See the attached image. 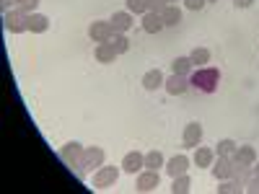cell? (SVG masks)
Wrapping results in <instances>:
<instances>
[{
  "label": "cell",
  "mask_w": 259,
  "mask_h": 194,
  "mask_svg": "<svg viewBox=\"0 0 259 194\" xmlns=\"http://www.w3.org/2000/svg\"><path fill=\"white\" fill-rule=\"evenodd\" d=\"M83 150H85V148H83L80 142H75V140H73V142H68V145H62L57 156H60V161H62L65 166H70V168H73V166H80V156H83Z\"/></svg>",
  "instance_id": "cell-5"
},
{
  "label": "cell",
  "mask_w": 259,
  "mask_h": 194,
  "mask_svg": "<svg viewBox=\"0 0 259 194\" xmlns=\"http://www.w3.org/2000/svg\"><path fill=\"white\" fill-rule=\"evenodd\" d=\"M89 36H91V41H109L112 36H114V29H112V24L109 21H94V24L89 26Z\"/></svg>",
  "instance_id": "cell-6"
},
{
  "label": "cell",
  "mask_w": 259,
  "mask_h": 194,
  "mask_svg": "<svg viewBox=\"0 0 259 194\" xmlns=\"http://www.w3.org/2000/svg\"><path fill=\"white\" fill-rule=\"evenodd\" d=\"M205 3H207V0H184V6H187L189 11H202Z\"/></svg>",
  "instance_id": "cell-33"
},
{
  "label": "cell",
  "mask_w": 259,
  "mask_h": 194,
  "mask_svg": "<svg viewBox=\"0 0 259 194\" xmlns=\"http://www.w3.org/2000/svg\"><path fill=\"white\" fill-rule=\"evenodd\" d=\"M163 88H166V93H171V96H182V93H187V88H189V78L171 73V78H166V83H163Z\"/></svg>",
  "instance_id": "cell-9"
},
{
  "label": "cell",
  "mask_w": 259,
  "mask_h": 194,
  "mask_svg": "<svg viewBox=\"0 0 259 194\" xmlns=\"http://www.w3.org/2000/svg\"><path fill=\"white\" fill-rule=\"evenodd\" d=\"M207 3H218V0H207Z\"/></svg>",
  "instance_id": "cell-38"
},
{
  "label": "cell",
  "mask_w": 259,
  "mask_h": 194,
  "mask_svg": "<svg viewBox=\"0 0 259 194\" xmlns=\"http://www.w3.org/2000/svg\"><path fill=\"white\" fill-rule=\"evenodd\" d=\"M161 18H163V24H166V26H177L179 21H182V11H179V6H166L163 13H161Z\"/></svg>",
  "instance_id": "cell-23"
},
{
  "label": "cell",
  "mask_w": 259,
  "mask_h": 194,
  "mask_svg": "<svg viewBox=\"0 0 259 194\" xmlns=\"http://www.w3.org/2000/svg\"><path fill=\"white\" fill-rule=\"evenodd\" d=\"M3 26H6V31H11V34H24V31H29V13L18 11V8L3 13Z\"/></svg>",
  "instance_id": "cell-2"
},
{
  "label": "cell",
  "mask_w": 259,
  "mask_h": 194,
  "mask_svg": "<svg viewBox=\"0 0 259 194\" xmlns=\"http://www.w3.org/2000/svg\"><path fill=\"white\" fill-rule=\"evenodd\" d=\"M254 174L259 176V163H254Z\"/></svg>",
  "instance_id": "cell-36"
},
{
  "label": "cell",
  "mask_w": 259,
  "mask_h": 194,
  "mask_svg": "<svg viewBox=\"0 0 259 194\" xmlns=\"http://www.w3.org/2000/svg\"><path fill=\"white\" fill-rule=\"evenodd\" d=\"M192 70H194V65H192V60L189 57H177L174 62H171V73H177V75H192Z\"/></svg>",
  "instance_id": "cell-21"
},
{
  "label": "cell",
  "mask_w": 259,
  "mask_h": 194,
  "mask_svg": "<svg viewBox=\"0 0 259 194\" xmlns=\"http://www.w3.org/2000/svg\"><path fill=\"white\" fill-rule=\"evenodd\" d=\"M109 41H112V47L117 50V55H124V52L130 50V39H127L124 34H114Z\"/></svg>",
  "instance_id": "cell-28"
},
{
  "label": "cell",
  "mask_w": 259,
  "mask_h": 194,
  "mask_svg": "<svg viewBox=\"0 0 259 194\" xmlns=\"http://www.w3.org/2000/svg\"><path fill=\"white\" fill-rule=\"evenodd\" d=\"M251 174H254V166H244V163H233V174H231V179H236L239 184H244V189H246V181L251 179Z\"/></svg>",
  "instance_id": "cell-20"
},
{
  "label": "cell",
  "mask_w": 259,
  "mask_h": 194,
  "mask_svg": "<svg viewBox=\"0 0 259 194\" xmlns=\"http://www.w3.org/2000/svg\"><path fill=\"white\" fill-rule=\"evenodd\" d=\"M127 11L133 13V16L135 13H140V16L148 13V0H127Z\"/></svg>",
  "instance_id": "cell-29"
},
{
  "label": "cell",
  "mask_w": 259,
  "mask_h": 194,
  "mask_svg": "<svg viewBox=\"0 0 259 194\" xmlns=\"http://www.w3.org/2000/svg\"><path fill=\"white\" fill-rule=\"evenodd\" d=\"M189 60H192L194 68H205V65L210 62V50H205V47H194V50L189 52Z\"/></svg>",
  "instance_id": "cell-22"
},
{
  "label": "cell",
  "mask_w": 259,
  "mask_h": 194,
  "mask_svg": "<svg viewBox=\"0 0 259 194\" xmlns=\"http://www.w3.org/2000/svg\"><path fill=\"white\" fill-rule=\"evenodd\" d=\"M189 189H192V181H189V176H187V174L174 176V181H171V191H174V194H187Z\"/></svg>",
  "instance_id": "cell-26"
},
{
  "label": "cell",
  "mask_w": 259,
  "mask_h": 194,
  "mask_svg": "<svg viewBox=\"0 0 259 194\" xmlns=\"http://www.w3.org/2000/svg\"><path fill=\"white\" fill-rule=\"evenodd\" d=\"M166 3H168V6H177V0H166Z\"/></svg>",
  "instance_id": "cell-37"
},
{
  "label": "cell",
  "mask_w": 259,
  "mask_h": 194,
  "mask_svg": "<svg viewBox=\"0 0 259 194\" xmlns=\"http://www.w3.org/2000/svg\"><path fill=\"white\" fill-rule=\"evenodd\" d=\"M187 171H189V158H187V156H174V158L166 163V174H168L171 179L187 174Z\"/></svg>",
  "instance_id": "cell-14"
},
{
  "label": "cell",
  "mask_w": 259,
  "mask_h": 194,
  "mask_svg": "<svg viewBox=\"0 0 259 194\" xmlns=\"http://www.w3.org/2000/svg\"><path fill=\"white\" fill-rule=\"evenodd\" d=\"M166 80H163V73L158 70V68H153V70H148L145 75H143V88L145 91H156V88H161Z\"/></svg>",
  "instance_id": "cell-16"
},
{
  "label": "cell",
  "mask_w": 259,
  "mask_h": 194,
  "mask_svg": "<svg viewBox=\"0 0 259 194\" xmlns=\"http://www.w3.org/2000/svg\"><path fill=\"white\" fill-rule=\"evenodd\" d=\"M166 6H168L166 0H148V11H150V13H163Z\"/></svg>",
  "instance_id": "cell-31"
},
{
  "label": "cell",
  "mask_w": 259,
  "mask_h": 194,
  "mask_svg": "<svg viewBox=\"0 0 259 194\" xmlns=\"http://www.w3.org/2000/svg\"><path fill=\"white\" fill-rule=\"evenodd\" d=\"M50 29V18L47 16H41V13H29V31L31 34H45Z\"/></svg>",
  "instance_id": "cell-19"
},
{
  "label": "cell",
  "mask_w": 259,
  "mask_h": 194,
  "mask_svg": "<svg viewBox=\"0 0 259 194\" xmlns=\"http://www.w3.org/2000/svg\"><path fill=\"white\" fill-rule=\"evenodd\" d=\"M215 161V150L212 148H194V166L197 168H210Z\"/></svg>",
  "instance_id": "cell-17"
},
{
  "label": "cell",
  "mask_w": 259,
  "mask_h": 194,
  "mask_svg": "<svg viewBox=\"0 0 259 194\" xmlns=\"http://www.w3.org/2000/svg\"><path fill=\"white\" fill-rule=\"evenodd\" d=\"M80 166H83L85 171H99V168L104 166V148H99V145L85 148L83 156H80Z\"/></svg>",
  "instance_id": "cell-4"
},
{
  "label": "cell",
  "mask_w": 259,
  "mask_h": 194,
  "mask_svg": "<svg viewBox=\"0 0 259 194\" xmlns=\"http://www.w3.org/2000/svg\"><path fill=\"white\" fill-rule=\"evenodd\" d=\"M161 29H166L161 13H150V11L143 13V31H145V34H158Z\"/></svg>",
  "instance_id": "cell-13"
},
{
  "label": "cell",
  "mask_w": 259,
  "mask_h": 194,
  "mask_svg": "<svg viewBox=\"0 0 259 194\" xmlns=\"http://www.w3.org/2000/svg\"><path fill=\"white\" fill-rule=\"evenodd\" d=\"M119 179V168L117 166H101L94 174V189H109Z\"/></svg>",
  "instance_id": "cell-3"
},
{
  "label": "cell",
  "mask_w": 259,
  "mask_h": 194,
  "mask_svg": "<svg viewBox=\"0 0 259 194\" xmlns=\"http://www.w3.org/2000/svg\"><path fill=\"white\" fill-rule=\"evenodd\" d=\"M109 24H112L114 34H124L130 26L135 24V21H133V13H130V11H114V16L109 18Z\"/></svg>",
  "instance_id": "cell-12"
},
{
  "label": "cell",
  "mask_w": 259,
  "mask_h": 194,
  "mask_svg": "<svg viewBox=\"0 0 259 194\" xmlns=\"http://www.w3.org/2000/svg\"><path fill=\"white\" fill-rule=\"evenodd\" d=\"M143 168H145V156L138 153V150H133V153H127L122 158V171L124 174H140Z\"/></svg>",
  "instance_id": "cell-10"
},
{
  "label": "cell",
  "mask_w": 259,
  "mask_h": 194,
  "mask_svg": "<svg viewBox=\"0 0 259 194\" xmlns=\"http://www.w3.org/2000/svg\"><path fill=\"white\" fill-rule=\"evenodd\" d=\"M39 6V0H16V8L24 11V13H34Z\"/></svg>",
  "instance_id": "cell-30"
},
{
  "label": "cell",
  "mask_w": 259,
  "mask_h": 194,
  "mask_svg": "<svg viewBox=\"0 0 259 194\" xmlns=\"http://www.w3.org/2000/svg\"><path fill=\"white\" fill-rule=\"evenodd\" d=\"M244 191H251V194H259V176L256 174H251V179L246 181V189Z\"/></svg>",
  "instance_id": "cell-32"
},
{
  "label": "cell",
  "mask_w": 259,
  "mask_h": 194,
  "mask_svg": "<svg viewBox=\"0 0 259 194\" xmlns=\"http://www.w3.org/2000/svg\"><path fill=\"white\" fill-rule=\"evenodd\" d=\"M182 142H184L187 148H197V145L202 142V124H197V122H189V124L184 127Z\"/></svg>",
  "instance_id": "cell-11"
},
{
  "label": "cell",
  "mask_w": 259,
  "mask_h": 194,
  "mask_svg": "<svg viewBox=\"0 0 259 194\" xmlns=\"http://www.w3.org/2000/svg\"><path fill=\"white\" fill-rule=\"evenodd\" d=\"M13 6H16V0H0V8H3V13L13 11Z\"/></svg>",
  "instance_id": "cell-34"
},
{
  "label": "cell",
  "mask_w": 259,
  "mask_h": 194,
  "mask_svg": "<svg viewBox=\"0 0 259 194\" xmlns=\"http://www.w3.org/2000/svg\"><path fill=\"white\" fill-rule=\"evenodd\" d=\"M239 191H244V184H239L236 179H223L218 186V194H239Z\"/></svg>",
  "instance_id": "cell-27"
},
{
  "label": "cell",
  "mask_w": 259,
  "mask_h": 194,
  "mask_svg": "<svg viewBox=\"0 0 259 194\" xmlns=\"http://www.w3.org/2000/svg\"><path fill=\"white\" fill-rule=\"evenodd\" d=\"M251 3H254V0H233V6H236V8H249Z\"/></svg>",
  "instance_id": "cell-35"
},
{
  "label": "cell",
  "mask_w": 259,
  "mask_h": 194,
  "mask_svg": "<svg viewBox=\"0 0 259 194\" xmlns=\"http://www.w3.org/2000/svg\"><path fill=\"white\" fill-rule=\"evenodd\" d=\"M212 176L215 181H223V179H231L233 174V158L231 156H218V161H212Z\"/></svg>",
  "instance_id": "cell-7"
},
{
  "label": "cell",
  "mask_w": 259,
  "mask_h": 194,
  "mask_svg": "<svg viewBox=\"0 0 259 194\" xmlns=\"http://www.w3.org/2000/svg\"><path fill=\"white\" fill-rule=\"evenodd\" d=\"M119 55H117V50L112 47V41H101V44H96V60L99 62H104V65H109V62H114Z\"/></svg>",
  "instance_id": "cell-18"
},
{
  "label": "cell",
  "mask_w": 259,
  "mask_h": 194,
  "mask_svg": "<svg viewBox=\"0 0 259 194\" xmlns=\"http://www.w3.org/2000/svg\"><path fill=\"white\" fill-rule=\"evenodd\" d=\"M161 166H166V161H163V153H161V150H150V153H145V168H153V171H158Z\"/></svg>",
  "instance_id": "cell-25"
},
{
  "label": "cell",
  "mask_w": 259,
  "mask_h": 194,
  "mask_svg": "<svg viewBox=\"0 0 259 194\" xmlns=\"http://www.w3.org/2000/svg\"><path fill=\"white\" fill-rule=\"evenodd\" d=\"M239 150V142H233L231 137H223L218 140V148H215V156H233Z\"/></svg>",
  "instance_id": "cell-24"
},
{
  "label": "cell",
  "mask_w": 259,
  "mask_h": 194,
  "mask_svg": "<svg viewBox=\"0 0 259 194\" xmlns=\"http://www.w3.org/2000/svg\"><path fill=\"white\" fill-rule=\"evenodd\" d=\"M189 85L192 88H197L202 93H215L218 91V85H221V70L218 68H197V70H192L189 75Z\"/></svg>",
  "instance_id": "cell-1"
},
{
  "label": "cell",
  "mask_w": 259,
  "mask_h": 194,
  "mask_svg": "<svg viewBox=\"0 0 259 194\" xmlns=\"http://www.w3.org/2000/svg\"><path fill=\"white\" fill-rule=\"evenodd\" d=\"M233 163H244V166H254L256 163V150L251 145H239V150L231 156Z\"/></svg>",
  "instance_id": "cell-15"
},
{
  "label": "cell",
  "mask_w": 259,
  "mask_h": 194,
  "mask_svg": "<svg viewBox=\"0 0 259 194\" xmlns=\"http://www.w3.org/2000/svg\"><path fill=\"white\" fill-rule=\"evenodd\" d=\"M158 171H153V168H143L140 174H138V181H135V189L138 191H153L156 186H158Z\"/></svg>",
  "instance_id": "cell-8"
}]
</instances>
